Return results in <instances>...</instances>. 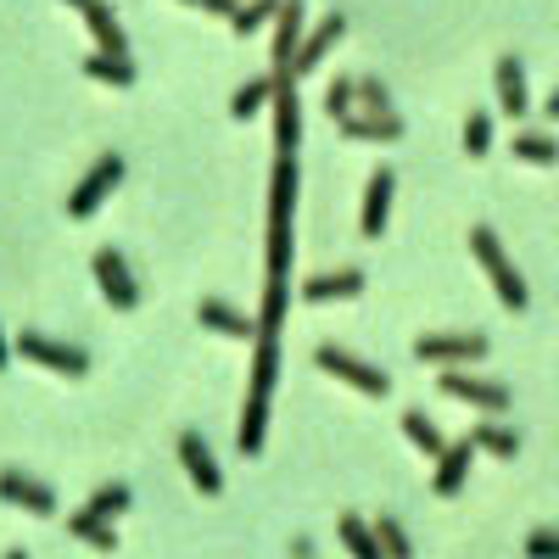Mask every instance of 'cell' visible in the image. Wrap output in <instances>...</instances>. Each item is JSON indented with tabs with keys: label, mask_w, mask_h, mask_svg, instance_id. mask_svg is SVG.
<instances>
[{
	"label": "cell",
	"mask_w": 559,
	"mask_h": 559,
	"mask_svg": "<svg viewBox=\"0 0 559 559\" xmlns=\"http://www.w3.org/2000/svg\"><path fill=\"white\" fill-rule=\"evenodd\" d=\"M292 207H297V157H280L269 179V286H263V313L258 336H280L286 319V274H292Z\"/></svg>",
	"instance_id": "obj_1"
},
{
	"label": "cell",
	"mask_w": 559,
	"mask_h": 559,
	"mask_svg": "<svg viewBox=\"0 0 559 559\" xmlns=\"http://www.w3.org/2000/svg\"><path fill=\"white\" fill-rule=\"evenodd\" d=\"M274 376H280V336H258V353H252V386H247V408H241V431H236V448L252 459L263 453V431H269V392H274Z\"/></svg>",
	"instance_id": "obj_2"
},
{
	"label": "cell",
	"mask_w": 559,
	"mask_h": 559,
	"mask_svg": "<svg viewBox=\"0 0 559 559\" xmlns=\"http://www.w3.org/2000/svg\"><path fill=\"white\" fill-rule=\"evenodd\" d=\"M471 258L487 269V280H492V292H498V302L509 308V313H526V302H532V292H526V280H521V269L503 258V241L492 236L487 224H476L471 229Z\"/></svg>",
	"instance_id": "obj_3"
},
{
	"label": "cell",
	"mask_w": 559,
	"mask_h": 559,
	"mask_svg": "<svg viewBox=\"0 0 559 559\" xmlns=\"http://www.w3.org/2000/svg\"><path fill=\"white\" fill-rule=\"evenodd\" d=\"M492 342L481 331H431V336H414V358L419 364H437V369H459V364H476L487 358Z\"/></svg>",
	"instance_id": "obj_4"
},
{
	"label": "cell",
	"mask_w": 559,
	"mask_h": 559,
	"mask_svg": "<svg viewBox=\"0 0 559 559\" xmlns=\"http://www.w3.org/2000/svg\"><path fill=\"white\" fill-rule=\"evenodd\" d=\"M313 364L324 369V376H336V381H347L353 392H364V397H386L392 392V376L386 369H376V364H364L358 353H347V347H313Z\"/></svg>",
	"instance_id": "obj_5"
},
{
	"label": "cell",
	"mask_w": 559,
	"mask_h": 559,
	"mask_svg": "<svg viewBox=\"0 0 559 559\" xmlns=\"http://www.w3.org/2000/svg\"><path fill=\"white\" fill-rule=\"evenodd\" d=\"M118 179H123V157H118V152H102L96 163H90V174L68 191V218H90V213H96V207L118 191Z\"/></svg>",
	"instance_id": "obj_6"
},
{
	"label": "cell",
	"mask_w": 559,
	"mask_h": 559,
	"mask_svg": "<svg viewBox=\"0 0 559 559\" xmlns=\"http://www.w3.org/2000/svg\"><path fill=\"white\" fill-rule=\"evenodd\" d=\"M12 353H23L28 364H45V369H51V376H68V381H79L84 369H90V353H84V347L51 342L45 331H23V336L12 342Z\"/></svg>",
	"instance_id": "obj_7"
},
{
	"label": "cell",
	"mask_w": 559,
	"mask_h": 559,
	"mask_svg": "<svg viewBox=\"0 0 559 559\" xmlns=\"http://www.w3.org/2000/svg\"><path fill=\"white\" fill-rule=\"evenodd\" d=\"M437 386H442V397H459L481 414H509V403H515V392L503 381H481V376H464V369H442Z\"/></svg>",
	"instance_id": "obj_8"
},
{
	"label": "cell",
	"mask_w": 559,
	"mask_h": 559,
	"mask_svg": "<svg viewBox=\"0 0 559 559\" xmlns=\"http://www.w3.org/2000/svg\"><path fill=\"white\" fill-rule=\"evenodd\" d=\"M90 269H96V286H102V297H107L118 313H134V308H140V286L129 280V258H123L118 247H102L96 258H90Z\"/></svg>",
	"instance_id": "obj_9"
},
{
	"label": "cell",
	"mask_w": 559,
	"mask_h": 559,
	"mask_svg": "<svg viewBox=\"0 0 559 559\" xmlns=\"http://www.w3.org/2000/svg\"><path fill=\"white\" fill-rule=\"evenodd\" d=\"M392 191H397V174L381 163L364 185V213H358V236L364 241H381L386 236V218H392Z\"/></svg>",
	"instance_id": "obj_10"
},
{
	"label": "cell",
	"mask_w": 559,
	"mask_h": 559,
	"mask_svg": "<svg viewBox=\"0 0 559 559\" xmlns=\"http://www.w3.org/2000/svg\"><path fill=\"white\" fill-rule=\"evenodd\" d=\"M302 51V0H280L274 12V79H292V62Z\"/></svg>",
	"instance_id": "obj_11"
},
{
	"label": "cell",
	"mask_w": 559,
	"mask_h": 559,
	"mask_svg": "<svg viewBox=\"0 0 559 559\" xmlns=\"http://www.w3.org/2000/svg\"><path fill=\"white\" fill-rule=\"evenodd\" d=\"M0 498L17 503V509H28V515H39V521L57 515V492L45 487L39 476H28V471H0Z\"/></svg>",
	"instance_id": "obj_12"
},
{
	"label": "cell",
	"mask_w": 559,
	"mask_h": 559,
	"mask_svg": "<svg viewBox=\"0 0 559 559\" xmlns=\"http://www.w3.org/2000/svg\"><path fill=\"white\" fill-rule=\"evenodd\" d=\"M179 459H185V476L202 487V498H218L224 492V471H218L213 448L202 442V431H179Z\"/></svg>",
	"instance_id": "obj_13"
},
{
	"label": "cell",
	"mask_w": 559,
	"mask_h": 559,
	"mask_svg": "<svg viewBox=\"0 0 559 559\" xmlns=\"http://www.w3.org/2000/svg\"><path fill=\"white\" fill-rule=\"evenodd\" d=\"M481 448L471 442V437H459V442H448L442 453H437V471H431V492L437 498H459L464 492V476H471V459H476Z\"/></svg>",
	"instance_id": "obj_14"
},
{
	"label": "cell",
	"mask_w": 559,
	"mask_h": 559,
	"mask_svg": "<svg viewBox=\"0 0 559 559\" xmlns=\"http://www.w3.org/2000/svg\"><path fill=\"white\" fill-rule=\"evenodd\" d=\"M302 140V107H297V79H280L274 84V146L280 157H292Z\"/></svg>",
	"instance_id": "obj_15"
},
{
	"label": "cell",
	"mask_w": 559,
	"mask_h": 559,
	"mask_svg": "<svg viewBox=\"0 0 559 559\" xmlns=\"http://www.w3.org/2000/svg\"><path fill=\"white\" fill-rule=\"evenodd\" d=\"M492 84H498V112H503V118H526L532 90H526V68H521V57H498Z\"/></svg>",
	"instance_id": "obj_16"
},
{
	"label": "cell",
	"mask_w": 559,
	"mask_h": 559,
	"mask_svg": "<svg viewBox=\"0 0 559 559\" xmlns=\"http://www.w3.org/2000/svg\"><path fill=\"white\" fill-rule=\"evenodd\" d=\"M342 34H347V17H342V12H331V17H324V23H319V28H313V34L302 39V51H297V62H292V79L313 73V68H319L324 57H331V45H336Z\"/></svg>",
	"instance_id": "obj_17"
},
{
	"label": "cell",
	"mask_w": 559,
	"mask_h": 559,
	"mask_svg": "<svg viewBox=\"0 0 559 559\" xmlns=\"http://www.w3.org/2000/svg\"><path fill=\"white\" fill-rule=\"evenodd\" d=\"M358 292H364V269H336V274L302 280V302H347Z\"/></svg>",
	"instance_id": "obj_18"
},
{
	"label": "cell",
	"mask_w": 559,
	"mask_h": 559,
	"mask_svg": "<svg viewBox=\"0 0 559 559\" xmlns=\"http://www.w3.org/2000/svg\"><path fill=\"white\" fill-rule=\"evenodd\" d=\"M336 129L347 140H403L408 134V123L397 112H347V118H336Z\"/></svg>",
	"instance_id": "obj_19"
},
{
	"label": "cell",
	"mask_w": 559,
	"mask_h": 559,
	"mask_svg": "<svg viewBox=\"0 0 559 559\" xmlns=\"http://www.w3.org/2000/svg\"><path fill=\"white\" fill-rule=\"evenodd\" d=\"M197 319L213 324L218 336H236V342H252V336H258V319H247L241 308H229V302H218V297H202V302H197Z\"/></svg>",
	"instance_id": "obj_20"
},
{
	"label": "cell",
	"mask_w": 559,
	"mask_h": 559,
	"mask_svg": "<svg viewBox=\"0 0 559 559\" xmlns=\"http://www.w3.org/2000/svg\"><path fill=\"white\" fill-rule=\"evenodd\" d=\"M79 12H84L90 34H96V45H102L107 57H129V39H123V23L112 17V7H107V0H84Z\"/></svg>",
	"instance_id": "obj_21"
},
{
	"label": "cell",
	"mask_w": 559,
	"mask_h": 559,
	"mask_svg": "<svg viewBox=\"0 0 559 559\" xmlns=\"http://www.w3.org/2000/svg\"><path fill=\"white\" fill-rule=\"evenodd\" d=\"M336 537L347 543V554H353V559H386V554H381L376 526H369L364 515H336Z\"/></svg>",
	"instance_id": "obj_22"
},
{
	"label": "cell",
	"mask_w": 559,
	"mask_h": 559,
	"mask_svg": "<svg viewBox=\"0 0 559 559\" xmlns=\"http://www.w3.org/2000/svg\"><path fill=\"white\" fill-rule=\"evenodd\" d=\"M515 163H532V168H554L559 163V140L543 134V129H515Z\"/></svg>",
	"instance_id": "obj_23"
},
{
	"label": "cell",
	"mask_w": 559,
	"mask_h": 559,
	"mask_svg": "<svg viewBox=\"0 0 559 559\" xmlns=\"http://www.w3.org/2000/svg\"><path fill=\"white\" fill-rule=\"evenodd\" d=\"M68 532L84 537L90 548H102V554H118V532H112V521L96 515V509H73V515H68Z\"/></svg>",
	"instance_id": "obj_24"
},
{
	"label": "cell",
	"mask_w": 559,
	"mask_h": 559,
	"mask_svg": "<svg viewBox=\"0 0 559 559\" xmlns=\"http://www.w3.org/2000/svg\"><path fill=\"white\" fill-rule=\"evenodd\" d=\"M403 437L426 453V459H437L448 442H442V431H437V419H426V408H403Z\"/></svg>",
	"instance_id": "obj_25"
},
{
	"label": "cell",
	"mask_w": 559,
	"mask_h": 559,
	"mask_svg": "<svg viewBox=\"0 0 559 559\" xmlns=\"http://www.w3.org/2000/svg\"><path fill=\"white\" fill-rule=\"evenodd\" d=\"M471 442H476L481 453H492V459H515V453H521V437L509 431V426H498V419H481V426L471 431Z\"/></svg>",
	"instance_id": "obj_26"
},
{
	"label": "cell",
	"mask_w": 559,
	"mask_h": 559,
	"mask_svg": "<svg viewBox=\"0 0 559 559\" xmlns=\"http://www.w3.org/2000/svg\"><path fill=\"white\" fill-rule=\"evenodd\" d=\"M274 73H263V79H247L241 90H236V102H229V118H252V112H263V102L274 96Z\"/></svg>",
	"instance_id": "obj_27"
},
{
	"label": "cell",
	"mask_w": 559,
	"mask_h": 559,
	"mask_svg": "<svg viewBox=\"0 0 559 559\" xmlns=\"http://www.w3.org/2000/svg\"><path fill=\"white\" fill-rule=\"evenodd\" d=\"M84 73H90V79H102V84H118V90L134 84V62H129V57H107V51L84 57Z\"/></svg>",
	"instance_id": "obj_28"
},
{
	"label": "cell",
	"mask_w": 559,
	"mask_h": 559,
	"mask_svg": "<svg viewBox=\"0 0 559 559\" xmlns=\"http://www.w3.org/2000/svg\"><path fill=\"white\" fill-rule=\"evenodd\" d=\"M369 526H376V537H381V554H386V559H414V543H408V532H403V521H397V515H376Z\"/></svg>",
	"instance_id": "obj_29"
},
{
	"label": "cell",
	"mask_w": 559,
	"mask_h": 559,
	"mask_svg": "<svg viewBox=\"0 0 559 559\" xmlns=\"http://www.w3.org/2000/svg\"><path fill=\"white\" fill-rule=\"evenodd\" d=\"M129 498H134V492H129V481H107V487L90 492V503H84V509H96L102 521H118L123 509H129Z\"/></svg>",
	"instance_id": "obj_30"
},
{
	"label": "cell",
	"mask_w": 559,
	"mask_h": 559,
	"mask_svg": "<svg viewBox=\"0 0 559 559\" xmlns=\"http://www.w3.org/2000/svg\"><path fill=\"white\" fill-rule=\"evenodd\" d=\"M464 152H471V157H487L492 152V112H471V118H464Z\"/></svg>",
	"instance_id": "obj_31"
},
{
	"label": "cell",
	"mask_w": 559,
	"mask_h": 559,
	"mask_svg": "<svg viewBox=\"0 0 559 559\" xmlns=\"http://www.w3.org/2000/svg\"><path fill=\"white\" fill-rule=\"evenodd\" d=\"M274 12H280V0H247V7H241L236 17H229V28H236V34H258Z\"/></svg>",
	"instance_id": "obj_32"
},
{
	"label": "cell",
	"mask_w": 559,
	"mask_h": 559,
	"mask_svg": "<svg viewBox=\"0 0 559 559\" xmlns=\"http://www.w3.org/2000/svg\"><path fill=\"white\" fill-rule=\"evenodd\" d=\"M392 112V96H386V84L376 79V73H358V102H353V112Z\"/></svg>",
	"instance_id": "obj_33"
},
{
	"label": "cell",
	"mask_w": 559,
	"mask_h": 559,
	"mask_svg": "<svg viewBox=\"0 0 559 559\" xmlns=\"http://www.w3.org/2000/svg\"><path fill=\"white\" fill-rule=\"evenodd\" d=\"M353 102H358V79H336L331 90H324V112H331V123H336V118H347V112H353Z\"/></svg>",
	"instance_id": "obj_34"
},
{
	"label": "cell",
	"mask_w": 559,
	"mask_h": 559,
	"mask_svg": "<svg viewBox=\"0 0 559 559\" xmlns=\"http://www.w3.org/2000/svg\"><path fill=\"white\" fill-rule=\"evenodd\" d=\"M526 559H559V526L526 532Z\"/></svg>",
	"instance_id": "obj_35"
},
{
	"label": "cell",
	"mask_w": 559,
	"mask_h": 559,
	"mask_svg": "<svg viewBox=\"0 0 559 559\" xmlns=\"http://www.w3.org/2000/svg\"><path fill=\"white\" fill-rule=\"evenodd\" d=\"M543 118H548V123H559V84H554V96L543 102Z\"/></svg>",
	"instance_id": "obj_36"
},
{
	"label": "cell",
	"mask_w": 559,
	"mask_h": 559,
	"mask_svg": "<svg viewBox=\"0 0 559 559\" xmlns=\"http://www.w3.org/2000/svg\"><path fill=\"white\" fill-rule=\"evenodd\" d=\"M7 364H12V342L0 336V376H7Z\"/></svg>",
	"instance_id": "obj_37"
},
{
	"label": "cell",
	"mask_w": 559,
	"mask_h": 559,
	"mask_svg": "<svg viewBox=\"0 0 559 559\" xmlns=\"http://www.w3.org/2000/svg\"><path fill=\"white\" fill-rule=\"evenodd\" d=\"M7 559H28V548H12V554H7Z\"/></svg>",
	"instance_id": "obj_38"
},
{
	"label": "cell",
	"mask_w": 559,
	"mask_h": 559,
	"mask_svg": "<svg viewBox=\"0 0 559 559\" xmlns=\"http://www.w3.org/2000/svg\"><path fill=\"white\" fill-rule=\"evenodd\" d=\"M68 7H84V0H68Z\"/></svg>",
	"instance_id": "obj_39"
}]
</instances>
